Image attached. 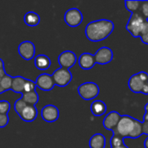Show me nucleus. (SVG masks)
I'll return each mask as SVG.
<instances>
[{"label": "nucleus", "instance_id": "f257e3e1", "mask_svg": "<svg viewBox=\"0 0 148 148\" xmlns=\"http://www.w3.org/2000/svg\"><path fill=\"white\" fill-rule=\"evenodd\" d=\"M114 29V24L108 19H100L89 23L85 29L87 38L91 42H101L108 37Z\"/></svg>", "mask_w": 148, "mask_h": 148}, {"label": "nucleus", "instance_id": "f03ea898", "mask_svg": "<svg viewBox=\"0 0 148 148\" xmlns=\"http://www.w3.org/2000/svg\"><path fill=\"white\" fill-rule=\"evenodd\" d=\"M113 134L123 139L126 137L137 139L143 134L142 122L129 115H121L117 127L113 131Z\"/></svg>", "mask_w": 148, "mask_h": 148}, {"label": "nucleus", "instance_id": "7ed1b4c3", "mask_svg": "<svg viewBox=\"0 0 148 148\" xmlns=\"http://www.w3.org/2000/svg\"><path fill=\"white\" fill-rule=\"evenodd\" d=\"M126 29L134 37H141L148 33V21L142 16L140 10L132 13Z\"/></svg>", "mask_w": 148, "mask_h": 148}, {"label": "nucleus", "instance_id": "20e7f679", "mask_svg": "<svg viewBox=\"0 0 148 148\" xmlns=\"http://www.w3.org/2000/svg\"><path fill=\"white\" fill-rule=\"evenodd\" d=\"M14 109L18 116L21 118V120L25 122L34 121L38 115V111L36 106L25 103L22 100V98L17 99L15 101Z\"/></svg>", "mask_w": 148, "mask_h": 148}, {"label": "nucleus", "instance_id": "39448f33", "mask_svg": "<svg viewBox=\"0 0 148 148\" xmlns=\"http://www.w3.org/2000/svg\"><path fill=\"white\" fill-rule=\"evenodd\" d=\"M148 83V74L147 72H139L133 75L128 81V87L130 90L135 94L142 93L145 85Z\"/></svg>", "mask_w": 148, "mask_h": 148}, {"label": "nucleus", "instance_id": "423d86ee", "mask_svg": "<svg viewBox=\"0 0 148 148\" xmlns=\"http://www.w3.org/2000/svg\"><path fill=\"white\" fill-rule=\"evenodd\" d=\"M79 95L85 101L95 99L100 92L99 86L95 82H84L81 84L77 89Z\"/></svg>", "mask_w": 148, "mask_h": 148}, {"label": "nucleus", "instance_id": "0eeeda50", "mask_svg": "<svg viewBox=\"0 0 148 148\" xmlns=\"http://www.w3.org/2000/svg\"><path fill=\"white\" fill-rule=\"evenodd\" d=\"M55 85L58 87H66L68 86L70 82L72 81V74L69 69H64V68H59L56 70L54 71V73L51 75Z\"/></svg>", "mask_w": 148, "mask_h": 148}, {"label": "nucleus", "instance_id": "6e6552de", "mask_svg": "<svg viewBox=\"0 0 148 148\" xmlns=\"http://www.w3.org/2000/svg\"><path fill=\"white\" fill-rule=\"evenodd\" d=\"M64 21L69 27H77L83 21V16L82 11L77 8H71L68 10L64 14Z\"/></svg>", "mask_w": 148, "mask_h": 148}, {"label": "nucleus", "instance_id": "1a4fd4ad", "mask_svg": "<svg viewBox=\"0 0 148 148\" xmlns=\"http://www.w3.org/2000/svg\"><path fill=\"white\" fill-rule=\"evenodd\" d=\"M17 52L23 59L29 61L36 55V46L30 41H23L18 45Z\"/></svg>", "mask_w": 148, "mask_h": 148}, {"label": "nucleus", "instance_id": "9d476101", "mask_svg": "<svg viewBox=\"0 0 148 148\" xmlns=\"http://www.w3.org/2000/svg\"><path fill=\"white\" fill-rule=\"evenodd\" d=\"M77 62L76 55L70 50H65L62 52L58 56V62L61 68L69 69L72 68Z\"/></svg>", "mask_w": 148, "mask_h": 148}, {"label": "nucleus", "instance_id": "9b49d317", "mask_svg": "<svg viewBox=\"0 0 148 148\" xmlns=\"http://www.w3.org/2000/svg\"><path fill=\"white\" fill-rule=\"evenodd\" d=\"M94 56H95V62L97 64L105 65L112 62L114 54L112 49H109L108 47H101L96 51V53Z\"/></svg>", "mask_w": 148, "mask_h": 148}, {"label": "nucleus", "instance_id": "f8f14e48", "mask_svg": "<svg viewBox=\"0 0 148 148\" xmlns=\"http://www.w3.org/2000/svg\"><path fill=\"white\" fill-rule=\"evenodd\" d=\"M41 115H42V118L44 121L49 122V123L55 122L59 118V115H60L59 109L56 106L49 104V105L44 106L42 108Z\"/></svg>", "mask_w": 148, "mask_h": 148}, {"label": "nucleus", "instance_id": "ddd939ff", "mask_svg": "<svg viewBox=\"0 0 148 148\" xmlns=\"http://www.w3.org/2000/svg\"><path fill=\"white\" fill-rule=\"evenodd\" d=\"M35 83L36 86L42 91H50L55 87V83L51 75H49L47 73L39 75Z\"/></svg>", "mask_w": 148, "mask_h": 148}, {"label": "nucleus", "instance_id": "4468645a", "mask_svg": "<svg viewBox=\"0 0 148 148\" xmlns=\"http://www.w3.org/2000/svg\"><path fill=\"white\" fill-rule=\"evenodd\" d=\"M121 115L116 112V111H112L107 114V116L103 120V126L106 129L114 131L115 127H117L120 120H121Z\"/></svg>", "mask_w": 148, "mask_h": 148}, {"label": "nucleus", "instance_id": "2eb2a0df", "mask_svg": "<svg viewBox=\"0 0 148 148\" xmlns=\"http://www.w3.org/2000/svg\"><path fill=\"white\" fill-rule=\"evenodd\" d=\"M78 63L84 70H89L96 64L95 56L90 53H82L79 57Z\"/></svg>", "mask_w": 148, "mask_h": 148}, {"label": "nucleus", "instance_id": "dca6fc26", "mask_svg": "<svg viewBox=\"0 0 148 148\" xmlns=\"http://www.w3.org/2000/svg\"><path fill=\"white\" fill-rule=\"evenodd\" d=\"M34 63L37 69L44 71V70H47L48 69H49V67L51 65V61H50L49 57L47 56L46 55L40 54L36 56H35Z\"/></svg>", "mask_w": 148, "mask_h": 148}, {"label": "nucleus", "instance_id": "f3484780", "mask_svg": "<svg viewBox=\"0 0 148 148\" xmlns=\"http://www.w3.org/2000/svg\"><path fill=\"white\" fill-rule=\"evenodd\" d=\"M91 113L95 116H101L107 112V106L102 101H95L90 107Z\"/></svg>", "mask_w": 148, "mask_h": 148}, {"label": "nucleus", "instance_id": "a211bd4d", "mask_svg": "<svg viewBox=\"0 0 148 148\" xmlns=\"http://www.w3.org/2000/svg\"><path fill=\"white\" fill-rule=\"evenodd\" d=\"M105 146L106 138L101 134H95L89 140L90 148H105Z\"/></svg>", "mask_w": 148, "mask_h": 148}, {"label": "nucleus", "instance_id": "6ab92c4d", "mask_svg": "<svg viewBox=\"0 0 148 148\" xmlns=\"http://www.w3.org/2000/svg\"><path fill=\"white\" fill-rule=\"evenodd\" d=\"M24 23L29 27H36L40 23V16L35 11H29L24 15Z\"/></svg>", "mask_w": 148, "mask_h": 148}, {"label": "nucleus", "instance_id": "aec40b11", "mask_svg": "<svg viewBox=\"0 0 148 148\" xmlns=\"http://www.w3.org/2000/svg\"><path fill=\"white\" fill-rule=\"evenodd\" d=\"M26 80L24 77L17 75L13 77V81H12V85H11V89L13 92L17 93V94H23V88H24V84L26 82Z\"/></svg>", "mask_w": 148, "mask_h": 148}, {"label": "nucleus", "instance_id": "412c9836", "mask_svg": "<svg viewBox=\"0 0 148 148\" xmlns=\"http://www.w3.org/2000/svg\"><path fill=\"white\" fill-rule=\"evenodd\" d=\"M22 100L27 104L36 106V104H37V102L39 101V95L36 90L29 92V93H23Z\"/></svg>", "mask_w": 148, "mask_h": 148}, {"label": "nucleus", "instance_id": "4be33fe9", "mask_svg": "<svg viewBox=\"0 0 148 148\" xmlns=\"http://www.w3.org/2000/svg\"><path fill=\"white\" fill-rule=\"evenodd\" d=\"M141 3H142V1H130V0H127L125 2V6H126L127 10H128L132 13H134V12H137L140 9Z\"/></svg>", "mask_w": 148, "mask_h": 148}, {"label": "nucleus", "instance_id": "5701e85b", "mask_svg": "<svg viewBox=\"0 0 148 148\" xmlns=\"http://www.w3.org/2000/svg\"><path fill=\"white\" fill-rule=\"evenodd\" d=\"M10 110V103L8 101H0V114H8Z\"/></svg>", "mask_w": 148, "mask_h": 148}, {"label": "nucleus", "instance_id": "b1692460", "mask_svg": "<svg viewBox=\"0 0 148 148\" xmlns=\"http://www.w3.org/2000/svg\"><path fill=\"white\" fill-rule=\"evenodd\" d=\"M36 83L29 80V79H27L26 80V82L24 84V88H23V93H29V92H31V91H34L36 90Z\"/></svg>", "mask_w": 148, "mask_h": 148}, {"label": "nucleus", "instance_id": "393cba45", "mask_svg": "<svg viewBox=\"0 0 148 148\" xmlns=\"http://www.w3.org/2000/svg\"><path fill=\"white\" fill-rule=\"evenodd\" d=\"M140 13L142 16L147 20L148 19V1H142L140 9Z\"/></svg>", "mask_w": 148, "mask_h": 148}, {"label": "nucleus", "instance_id": "a878e982", "mask_svg": "<svg viewBox=\"0 0 148 148\" xmlns=\"http://www.w3.org/2000/svg\"><path fill=\"white\" fill-rule=\"evenodd\" d=\"M10 121V118L8 114H0V128L5 127Z\"/></svg>", "mask_w": 148, "mask_h": 148}, {"label": "nucleus", "instance_id": "bb28decb", "mask_svg": "<svg viewBox=\"0 0 148 148\" xmlns=\"http://www.w3.org/2000/svg\"><path fill=\"white\" fill-rule=\"evenodd\" d=\"M142 133L148 136V121H144L142 122Z\"/></svg>", "mask_w": 148, "mask_h": 148}, {"label": "nucleus", "instance_id": "cd10ccee", "mask_svg": "<svg viewBox=\"0 0 148 148\" xmlns=\"http://www.w3.org/2000/svg\"><path fill=\"white\" fill-rule=\"evenodd\" d=\"M5 74H6V73H5V70H4V69H1V70H0V95L3 94V93H4L3 90L2 88H1V80H2L3 76Z\"/></svg>", "mask_w": 148, "mask_h": 148}, {"label": "nucleus", "instance_id": "c85d7f7f", "mask_svg": "<svg viewBox=\"0 0 148 148\" xmlns=\"http://www.w3.org/2000/svg\"><path fill=\"white\" fill-rule=\"evenodd\" d=\"M140 38H141V41H142V42H143L144 43H146V44H148V33H147V34H146L145 36H141Z\"/></svg>", "mask_w": 148, "mask_h": 148}, {"label": "nucleus", "instance_id": "c756f323", "mask_svg": "<svg viewBox=\"0 0 148 148\" xmlns=\"http://www.w3.org/2000/svg\"><path fill=\"white\" fill-rule=\"evenodd\" d=\"M1 69H4V63H3V60L0 58V70Z\"/></svg>", "mask_w": 148, "mask_h": 148}, {"label": "nucleus", "instance_id": "7c9ffc66", "mask_svg": "<svg viewBox=\"0 0 148 148\" xmlns=\"http://www.w3.org/2000/svg\"><path fill=\"white\" fill-rule=\"evenodd\" d=\"M111 148H128L125 144L121 145V146H117V147H111Z\"/></svg>", "mask_w": 148, "mask_h": 148}, {"label": "nucleus", "instance_id": "2f4dec72", "mask_svg": "<svg viewBox=\"0 0 148 148\" xmlns=\"http://www.w3.org/2000/svg\"><path fill=\"white\" fill-rule=\"evenodd\" d=\"M144 147H145V148H148V137L146 139V140L144 142Z\"/></svg>", "mask_w": 148, "mask_h": 148}, {"label": "nucleus", "instance_id": "473e14b6", "mask_svg": "<svg viewBox=\"0 0 148 148\" xmlns=\"http://www.w3.org/2000/svg\"><path fill=\"white\" fill-rule=\"evenodd\" d=\"M144 121H148V111H146V114L144 115Z\"/></svg>", "mask_w": 148, "mask_h": 148}, {"label": "nucleus", "instance_id": "72a5a7b5", "mask_svg": "<svg viewBox=\"0 0 148 148\" xmlns=\"http://www.w3.org/2000/svg\"><path fill=\"white\" fill-rule=\"evenodd\" d=\"M145 110H146V111H148V103H147L146 106H145Z\"/></svg>", "mask_w": 148, "mask_h": 148}]
</instances>
